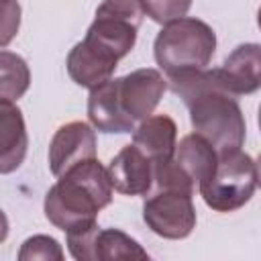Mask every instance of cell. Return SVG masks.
Here are the masks:
<instances>
[{
  "label": "cell",
  "instance_id": "7402d4cb",
  "mask_svg": "<svg viewBox=\"0 0 261 261\" xmlns=\"http://www.w3.org/2000/svg\"><path fill=\"white\" fill-rule=\"evenodd\" d=\"M8 218H6V214H4V210L0 208V243H4L6 241V237H8Z\"/></svg>",
  "mask_w": 261,
  "mask_h": 261
},
{
  "label": "cell",
  "instance_id": "ffe728a7",
  "mask_svg": "<svg viewBox=\"0 0 261 261\" xmlns=\"http://www.w3.org/2000/svg\"><path fill=\"white\" fill-rule=\"evenodd\" d=\"M100 226L98 220L65 230V239H67V249L71 253L73 259L77 261H94V243H96V234H98Z\"/></svg>",
  "mask_w": 261,
  "mask_h": 261
},
{
  "label": "cell",
  "instance_id": "9a60e30c",
  "mask_svg": "<svg viewBox=\"0 0 261 261\" xmlns=\"http://www.w3.org/2000/svg\"><path fill=\"white\" fill-rule=\"evenodd\" d=\"M216 157L218 153L214 151V147L196 133H190L179 143H175V151L171 155L173 163L194 181V186H198L212 173Z\"/></svg>",
  "mask_w": 261,
  "mask_h": 261
},
{
  "label": "cell",
  "instance_id": "5b68a950",
  "mask_svg": "<svg viewBox=\"0 0 261 261\" xmlns=\"http://www.w3.org/2000/svg\"><path fill=\"white\" fill-rule=\"evenodd\" d=\"M141 20L143 10L137 0H104L96 8V18L88 27L86 39L94 41L120 61L133 51Z\"/></svg>",
  "mask_w": 261,
  "mask_h": 261
},
{
  "label": "cell",
  "instance_id": "8992f818",
  "mask_svg": "<svg viewBox=\"0 0 261 261\" xmlns=\"http://www.w3.org/2000/svg\"><path fill=\"white\" fill-rule=\"evenodd\" d=\"M143 220L157 237L179 241L196 228V208L192 194L177 190H159L143 204Z\"/></svg>",
  "mask_w": 261,
  "mask_h": 261
},
{
  "label": "cell",
  "instance_id": "277c9868",
  "mask_svg": "<svg viewBox=\"0 0 261 261\" xmlns=\"http://www.w3.org/2000/svg\"><path fill=\"white\" fill-rule=\"evenodd\" d=\"M257 163L243 149L218 153L212 173L198 184L200 196L214 212L243 208L257 190Z\"/></svg>",
  "mask_w": 261,
  "mask_h": 261
},
{
  "label": "cell",
  "instance_id": "5bb4252c",
  "mask_svg": "<svg viewBox=\"0 0 261 261\" xmlns=\"http://www.w3.org/2000/svg\"><path fill=\"white\" fill-rule=\"evenodd\" d=\"M177 143V124L167 114H151L133 128V145L139 147L151 163L171 159Z\"/></svg>",
  "mask_w": 261,
  "mask_h": 261
},
{
  "label": "cell",
  "instance_id": "7c38bea8",
  "mask_svg": "<svg viewBox=\"0 0 261 261\" xmlns=\"http://www.w3.org/2000/svg\"><path fill=\"white\" fill-rule=\"evenodd\" d=\"M29 149L27 124L14 102L0 100V175L16 171Z\"/></svg>",
  "mask_w": 261,
  "mask_h": 261
},
{
  "label": "cell",
  "instance_id": "44dd1931",
  "mask_svg": "<svg viewBox=\"0 0 261 261\" xmlns=\"http://www.w3.org/2000/svg\"><path fill=\"white\" fill-rule=\"evenodd\" d=\"M20 14L22 10L18 0H0V49H4L16 37Z\"/></svg>",
  "mask_w": 261,
  "mask_h": 261
},
{
  "label": "cell",
  "instance_id": "ac0fdd59",
  "mask_svg": "<svg viewBox=\"0 0 261 261\" xmlns=\"http://www.w3.org/2000/svg\"><path fill=\"white\" fill-rule=\"evenodd\" d=\"M35 259H43V261H63V249L61 245L49 237V234H33L29 237L18 251V261H35Z\"/></svg>",
  "mask_w": 261,
  "mask_h": 261
},
{
  "label": "cell",
  "instance_id": "9c48e42d",
  "mask_svg": "<svg viewBox=\"0 0 261 261\" xmlns=\"http://www.w3.org/2000/svg\"><path fill=\"white\" fill-rule=\"evenodd\" d=\"M218 84L230 96H247L261 86V47L257 43H243L232 49L220 67L214 69Z\"/></svg>",
  "mask_w": 261,
  "mask_h": 261
},
{
  "label": "cell",
  "instance_id": "52a82bcc",
  "mask_svg": "<svg viewBox=\"0 0 261 261\" xmlns=\"http://www.w3.org/2000/svg\"><path fill=\"white\" fill-rule=\"evenodd\" d=\"M167 90V80L155 67H141L116 77V94L124 114L137 124L151 116Z\"/></svg>",
  "mask_w": 261,
  "mask_h": 261
},
{
  "label": "cell",
  "instance_id": "e0dca14e",
  "mask_svg": "<svg viewBox=\"0 0 261 261\" xmlns=\"http://www.w3.org/2000/svg\"><path fill=\"white\" fill-rule=\"evenodd\" d=\"M31 86V69L27 61L12 51L0 49V100L16 102Z\"/></svg>",
  "mask_w": 261,
  "mask_h": 261
},
{
  "label": "cell",
  "instance_id": "8fae6325",
  "mask_svg": "<svg viewBox=\"0 0 261 261\" xmlns=\"http://www.w3.org/2000/svg\"><path fill=\"white\" fill-rule=\"evenodd\" d=\"M118 65V59L110 55L106 49L96 45L94 41L86 39L73 45V49L67 53V73L69 77L82 86V88H96L104 82H108L114 75V69Z\"/></svg>",
  "mask_w": 261,
  "mask_h": 261
},
{
  "label": "cell",
  "instance_id": "d6986e66",
  "mask_svg": "<svg viewBox=\"0 0 261 261\" xmlns=\"http://www.w3.org/2000/svg\"><path fill=\"white\" fill-rule=\"evenodd\" d=\"M143 14L157 24H167L188 14L192 0H137Z\"/></svg>",
  "mask_w": 261,
  "mask_h": 261
},
{
  "label": "cell",
  "instance_id": "ba28073f",
  "mask_svg": "<svg viewBox=\"0 0 261 261\" xmlns=\"http://www.w3.org/2000/svg\"><path fill=\"white\" fill-rule=\"evenodd\" d=\"M49 169L55 177L63 175L80 161L96 157V133L88 122L71 120L61 124L49 143Z\"/></svg>",
  "mask_w": 261,
  "mask_h": 261
},
{
  "label": "cell",
  "instance_id": "30bf717a",
  "mask_svg": "<svg viewBox=\"0 0 261 261\" xmlns=\"http://www.w3.org/2000/svg\"><path fill=\"white\" fill-rule=\"evenodd\" d=\"M106 171L112 190L124 196H145L153 186V163L135 145L122 147Z\"/></svg>",
  "mask_w": 261,
  "mask_h": 261
},
{
  "label": "cell",
  "instance_id": "2e32d148",
  "mask_svg": "<svg viewBox=\"0 0 261 261\" xmlns=\"http://www.w3.org/2000/svg\"><path fill=\"white\" fill-rule=\"evenodd\" d=\"M149 259V253L126 232L118 228H100L94 243V261Z\"/></svg>",
  "mask_w": 261,
  "mask_h": 261
},
{
  "label": "cell",
  "instance_id": "7a4b0ae2",
  "mask_svg": "<svg viewBox=\"0 0 261 261\" xmlns=\"http://www.w3.org/2000/svg\"><path fill=\"white\" fill-rule=\"evenodd\" d=\"M112 200V186L106 167L96 159H86L69 167L49 188L43 210L47 220L65 230L96 222L98 212Z\"/></svg>",
  "mask_w": 261,
  "mask_h": 261
},
{
  "label": "cell",
  "instance_id": "4fadbf2b",
  "mask_svg": "<svg viewBox=\"0 0 261 261\" xmlns=\"http://www.w3.org/2000/svg\"><path fill=\"white\" fill-rule=\"evenodd\" d=\"M88 118L94 128L100 133H133L135 122L124 114L118 94H116V77L96 86L88 96Z\"/></svg>",
  "mask_w": 261,
  "mask_h": 261
},
{
  "label": "cell",
  "instance_id": "6da1fadb",
  "mask_svg": "<svg viewBox=\"0 0 261 261\" xmlns=\"http://www.w3.org/2000/svg\"><path fill=\"white\" fill-rule=\"evenodd\" d=\"M171 90L190 110L194 133L206 139L216 153L243 149L247 124L234 96L218 84L214 69H190L167 75Z\"/></svg>",
  "mask_w": 261,
  "mask_h": 261
},
{
  "label": "cell",
  "instance_id": "3957f363",
  "mask_svg": "<svg viewBox=\"0 0 261 261\" xmlns=\"http://www.w3.org/2000/svg\"><path fill=\"white\" fill-rule=\"evenodd\" d=\"M216 51V33L194 16H181L163 24L153 43V55L165 75L204 69Z\"/></svg>",
  "mask_w": 261,
  "mask_h": 261
}]
</instances>
